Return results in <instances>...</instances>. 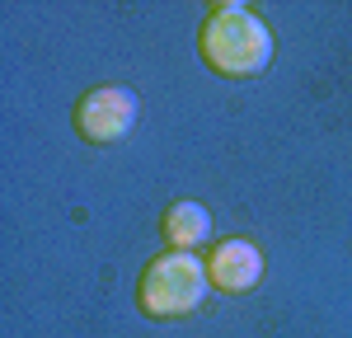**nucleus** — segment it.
Listing matches in <instances>:
<instances>
[{"mask_svg": "<svg viewBox=\"0 0 352 338\" xmlns=\"http://www.w3.org/2000/svg\"><path fill=\"white\" fill-rule=\"evenodd\" d=\"M212 278H207V258L188 249H164L146 263V273L136 282V301L151 319H184L207 301Z\"/></svg>", "mask_w": 352, "mask_h": 338, "instance_id": "nucleus-2", "label": "nucleus"}, {"mask_svg": "<svg viewBox=\"0 0 352 338\" xmlns=\"http://www.w3.org/2000/svg\"><path fill=\"white\" fill-rule=\"evenodd\" d=\"M160 230H164V245L197 254V245H207V240H212V212H207L202 202L184 197V202H174V207L164 212Z\"/></svg>", "mask_w": 352, "mask_h": 338, "instance_id": "nucleus-5", "label": "nucleus"}, {"mask_svg": "<svg viewBox=\"0 0 352 338\" xmlns=\"http://www.w3.org/2000/svg\"><path fill=\"white\" fill-rule=\"evenodd\" d=\"M197 52L202 61L217 71V76H230V80H249V76H263L272 66V28L249 10V5H235V0H221L207 10L202 19V33H197Z\"/></svg>", "mask_w": 352, "mask_h": 338, "instance_id": "nucleus-1", "label": "nucleus"}, {"mask_svg": "<svg viewBox=\"0 0 352 338\" xmlns=\"http://www.w3.org/2000/svg\"><path fill=\"white\" fill-rule=\"evenodd\" d=\"M207 278L226 296H244V291H254L258 278H263V254H258L254 240H221L207 254Z\"/></svg>", "mask_w": 352, "mask_h": 338, "instance_id": "nucleus-4", "label": "nucleus"}, {"mask_svg": "<svg viewBox=\"0 0 352 338\" xmlns=\"http://www.w3.org/2000/svg\"><path fill=\"white\" fill-rule=\"evenodd\" d=\"M132 122H136V94L127 84H99V89L80 94V104H76V132L89 146L122 141L132 132Z\"/></svg>", "mask_w": 352, "mask_h": 338, "instance_id": "nucleus-3", "label": "nucleus"}]
</instances>
